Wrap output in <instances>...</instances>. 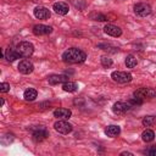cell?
Instances as JSON below:
<instances>
[{
	"instance_id": "6da1fadb",
	"label": "cell",
	"mask_w": 156,
	"mask_h": 156,
	"mask_svg": "<svg viewBox=\"0 0 156 156\" xmlns=\"http://www.w3.org/2000/svg\"><path fill=\"white\" fill-rule=\"evenodd\" d=\"M87 58V54L77 48H71L62 54V60L66 63H80Z\"/></svg>"
},
{
	"instance_id": "7a4b0ae2",
	"label": "cell",
	"mask_w": 156,
	"mask_h": 156,
	"mask_svg": "<svg viewBox=\"0 0 156 156\" xmlns=\"http://www.w3.org/2000/svg\"><path fill=\"white\" fill-rule=\"evenodd\" d=\"M30 130H32V138L37 143H40L49 136V132L44 126H37L34 128H30Z\"/></svg>"
},
{
	"instance_id": "3957f363",
	"label": "cell",
	"mask_w": 156,
	"mask_h": 156,
	"mask_svg": "<svg viewBox=\"0 0 156 156\" xmlns=\"http://www.w3.org/2000/svg\"><path fill=\"white\" fill-rule=\"evenodd\" d=\"M16 50L20 57H29L34 51V46L29 41H22L16 46Z\"/></svg>"
},
{
	"instance_id": "277c9868",
	"label": "cell",
	"mask_w": 156,
	"mask_h": 156,
	"mask_svg": "<svg viewBox=\"0 0 156 156\" xmlns=\"http://www.w3.org/2000/svg\"><path fill=\"white\" fill-rule=\"evenodd\" d=\"M133 96H136V98H139L141 100L152 99V98H156V90L152 89V88H140V89L134 91Z\"/></svg>"
},
{
	"instance_id": "5b68a950",
	"label": "cell",
	"mask_w": 156,
	"mask_h": 156,
	"mask_svg": "<svg viewBox=\"0 0 156 156\" xmlns=\"http://www.w3.org/2000/svg\"><path fill=\"white\" fill-rule=\"evenodd\" d=\"M111 78L117 83H128L132 80V74L129 72L123 71H115L111 73Z\"/></svg>"
},
{
	"instance_id": "8992f818",
	"label": "cell",
	"mask_w": 156,
	"mask_h": 156,
	"mask_svg": "<svg viewBox=\"0 0 156 156\" xmlns=\"http://www.w3.org/2000/svg\"><path fill=\"white\" fill-rule=\"evenodd\" d=\"M54 128L56 132L61 133V134H68L72 132V124L68 123L66 119H60L54 124Z\"/></svg>"
},
{
	"instance_id": "52a82bcc",
	"label": "cell",
	"mask_w": 156,
	"mask_h": 156,
	"mask_svg": "<svg viewBox=\"0 0 156 156\" xmlns=\"http://www.w3.org/2000/svg\"><path fill=\"white\" fill-rule=\"evenodd\" d=\"M134 12L140 17H146L151 13V6L145 2H139L134 5Z\"/></svg>"
},
{
	"instance_id": "ba28073f",
	"label": "cell",
	"mask_w": 156,
	"mask_h": 156,
	"mask_svg": "<svg viewBox=\"0 0 156 156\" xmlns=\"http://www.w3.org/2000/svg\"><path fill=\"white\" fill-rule=\"evenodd\" d=\"M34 16L39 20H48V18H50L51 12L49 9H46L44 6H37L34 9Z\"/></svg>"
},
{
	"instance_id": "9c48e42d",
	"label": "cell",
	"mask_w": 156,
	"mask_h": 156,
	"mask_svg": "<svg viewBox=\"0 0 156 156\" xmlns=\"http://www.w3.org/2000/svg\"><path fill=\"white\" fill-rule=\"evenodd\" d=\"M130 108V105L127 104V102H122V101H117L116 104H113L112 106V111L116 113V115H123L126 113L127 111H129Z\"/></svg>"
},
{
	"instance_id": "30bf717a",
	"label": "cell",
	"mask_w": 156,
	"mask_h": 156,
	"mask_svg": "<svg viewBox=\"0 0 156 156\" xmlns=\"http://www.w3.org/2000/svg\"><path fill=\"white\" fill-rule=\"evenodd\" d=\"M52 32V27L45 24H35L33 27V33L35 35H48Z\"/></svg>"
},
{
	"instance_id": "8fae6325",
	"label": "cell",
	"mask_w": 156,
	"mask_h": 156,
	"mask_svg": "<svg viewBox=\"0 0 156 156\" xmlns=\"http://www.w3.org/2000/svg\"><path fill=\"white\" fill-rule=\"evenodd\" d=\"M52 10H54L57 15H62V16H63V15H67V13H68L69 7H68V4H67V2L57 1V2H55V4H54Z\"/></svg>"
},
{
	"instance_id": "7c38bea8",
	"label": "cell",
	"mask_w": 156,
	"mask_h": 156,
	"mask_svg": "<svg viewBox=\"0 0 156 156\" xmlns=\"http://www.w3.org/2000/svg\"><path fill=\"white\" fill-rule=\"evenodd\" d=\"M33 69H34V66L28 60H23V61H21L18 63V71L21 73H23V74H29V73L33 72Z\"/></svg>"
},
{
	"instance_id": "4fadbf2b",
	"label": "cell",
	"mask_w": 156,
	"mask_h": 156,
	"mask_svg": "<svg viewBox=\"0 0 156 156\" xmlns=\"http://www.w3.org/2000/svg\"><path fill=\"white\" fill-rule=\"evenodd\" d=\"M104 32L111 37H119L122 34V29L117 26H113V24H106L104 28Z\"/></svg>"
},
{
	"instance_id": "5bb4252c",
	"label": "cell",
	"mask_w": 156,
	"mask_h": 156,
	"mask_svg": "<svg viewBox=\"0 0 156 156\" xmlns=\"http://www.w3.org/2000/svg\"><path fill=\"white\" fill-rule=\"evenodd\" d=\"M71 115H72L71 110L63 108V107L56 108V110L54 111V116H55L56 118H58V119H68V118L71 117Z\"/></svg>"
},
{
	"instance_id": "9a60e30c",
	"label": "cell",
	"mask_w": 156,
	"mask_h": 156,
	"mask_svg": "<svg viewBox=\"0 0 156 156\" xmlns=\"http://www.w3.org/2000/svg\"><path fill=\"white\" fill-rule=\"evenodd\" d=\"M49 80V84L51 85H56V84H60V83H65L68 80V77L65 76V74H52L48 78Z\"/></svg>"
},
{
	"instance_id": "2e32d148",
	"label": "cell",
	"mask_w": 156,
	"mask_h": 156,
	"mask_svg": "<svg viewBox=\"0 0 156 156\" xmlns=\"http://www.w3.org/2000/svg\"><path fill=\"white\" fill-rule=\"evenodd\" d=\"M121 133V128L118 126H115V124H111V126H107L105 128V134L110 138H115L117 136L118 134Z\"/></svg>"
},
{
	"instance_id": "e0dca14e",
	"label": "cell",
	"mask_w": 156,
	"mask_h": 156,
	"mask_svg": "<svg viewBox=\"0 0 156 156\" xmlns=\"http://www.w3.org/2000/svg\"><path fill=\"white\" fill-rule=\"evenodd\" d=\"M18 57H20V55H18V52H17L16 49H12V48H7L6 49V51H5V58L7 61L12 62V61H15Z\"/></svg>"
},
{
	"instance_id": "ac0fdd59",
	"label": "cell",
	"mask_w": 156,
	"mask_h": 156,
	"mask_svg": "<svg viewBox=\"0 0 156 156\" xmlns=\"http://www.w3.org/2000/svg\"><path fill=\"white\" fill-rule=\"evenodd\" d=\"M37 96H38V91H37L35 89H33V88H28V89L24 91V94H23V98H24V100H27V101H33Z\"/></svg>"
},
{
	"instance_id": "d6986e66",
	"label": "cell",
	"mask_w": 156,
	"mask_h": 156,
	"mask_svg": "<svg viewBox=\"0 0 156 156\" xmlns=\"http://www.w3.org/2000/svg\"><path fill=\"white\" fill-rule=\"evenodd\" d=\"M141 139H143L145 143H150V141H152V140L155 139V133H154V130H151V129H146V130H144L143 134H141Z\"/></svg>"
},
{
	"instance_id": "ffe728a7",
	"label": "cell",
	"mask_w": 156,
	"mask_h": 156,
	"mask_svg": "<svg viewBox=\"0 0 156 156\" xmlns=\"http://www.w3.org/2000/svg\"><path fill=\"white\" fill-rule=\"evenodd\" d=\"M77 88H78L77 84H76L74 82H71V80H67V82H65V83L62 84V89H63L65 91H68V93L76 91Z\"/></svg>"
},
{
	"instance_id": "44dd1931",
	"label": "cell",
	"mask_w": 156,
	"mask_h": 156,
	"mask_svg": "<svg viewBox=\"0 0 156 156\" xmlns=\"http://www.w3.org/2000/svg\"><path fill=\"white\" fill-rule=\"evenodd\" d=\"M141 123L145 126V127H152L156 124V117L155 116H145L141 121Z\"/></svg>"
},
{
	"instance_id": "7402d4cb",
	"label": "cell",
	"mask_w": 156,
	"mask_h": 156,
	"mask_svg": "<svg viewBox=\"0 0 156 156\" xmlns=\"http://www.w3.org/2000/svg\"><path fill=\"white\" fill-rule=\"evenodd\" d=\"M126 66H127L128 68L135 67V66H136V58H135L133 55H128V56L126 57Z\"/></svg>"
},
{
	"instance_id": "603a6c76",
	"label": "cell",
	"mask_w": 156,
	"mask_h": 156,
	"mask_svg": "<svg viewBox=\"0 0 156 156\" xmlns=\"http://www.w3.org/2000/svg\"><path fill=\"white\" fill-rule=\"evenodd\" d=\"M90 18L95 20V21H106L107 20V17L101 13H90Z\"/></svg>"
},
{
	"instance_id": "cb8c5ba5",
	"label": "cell",
	"mask_w": 156,
	"mask_h": 156,
	"mask_svg": "<svg viewBox=\"0 0 156 156\" xmlns=\"http://www.w3.org/2000/svg\"><path fill=\"white\" fill-rule=\"evenodd\" d=\"M101 65L104 66V67H111L112 66V60L110 58V57H107V56H102L101 57Z\"/></svg>"
},
{
	"instance_id": "d4e9b609",
	"label": "cell",
	"mask_w": 156,
	"mask_h": 156,
	"mask_svg": "<svg viewBox=\"0 0 156 156\" xmlns=\"http://www.w3.org/2000/svg\"><path fill=\"white\" fill-rule=\"evenodd\" d=\"M9 90H10V84L9 83H5L4 82V83L0 84V91L1 93H7Z\"/></svg>"
},
{
	"instance_id": "484cf974",
	"label": "cell",
	"mask_w": 156,
	"mask_h": 156,
	"mask_svg": "<svg viewBox=\"0 0 156 156\" xmlns=\"http://www.w3.org/2000/svg\"><path fill=\"white\" fill-rule=\"evenodd\" d=\"M145 155H150V156H156V149H147L144 151Z\"/></svg>"
},
{
	"instance_id": "4316f807",
	"label": "cell",
	"mask_w": 156,
	"mask_h": 156,
	"mask_svg": "<svg viewBox=\"0 0 156 156\" xmlns=\"http://www.w3.org/2000/svg\"><path fill=\"white\" fill-rule=\"evenodd\" d=\"M124 155H128V156H132L133 154H132V152H121V156H124Z\"/></svg>"
}]
</instances>
